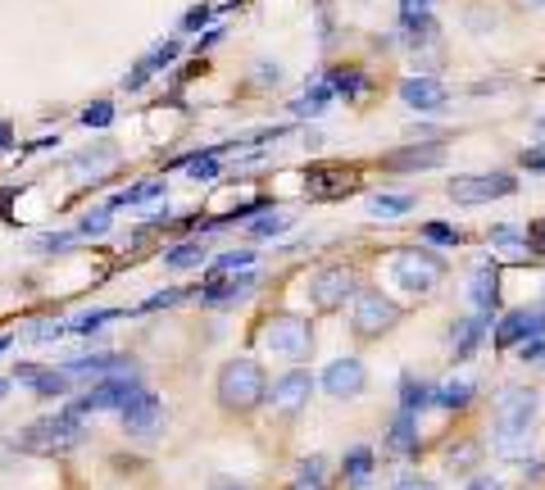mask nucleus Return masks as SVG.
I'll return each instance as SVG.
<instances>
[{"mask_svg":"<svg viewBox=\"0 0 545 490\" xmlns=\"http://www.w3.org/2000/svg\"><path fill=\"white\" fill-rule=\"evenodd\" d=\"M518 359H523V363H545V336H536V341H527Z\"/></svg>","mask_w":545,"mask_h":490,"instance_id":"obj_49","label":"nucleus"},{"mask_svg":"<svg viewBox=\"0 0 545 490\" xmlns=\"http://www.w3.org/2000/svg\"><path fill=\"white\" fill-rule=\"evenodd\" d=\"M382 164H387L391 173H423V168H441V164H446V146H441V141L405 146V150H391Z\"/></svg>","mask_w":545,"mask_h":490,"instance_id":"obj_17","label":"nucleus"},{"mask_svg":"<svg viewBox=\"0 0 545 490\" xmlns=\"http://www.w3.org/2000/svg\"><path fill=\"white\" fill-rule=\"evenodd\" d=\"M100 164H114V146H96V150H82L73 159V168H100Z\"/></svg>","mask_w":545,"mask_h":490,"instance_id":"obj_45","label":"nucleus"},{"mask_svg":"<svg viewBox=\"0 0 545 490\" xmlns=\"http://www.w3.org/2000/svg\"><path fill=\"white\" fill-rule=\"evenodd\" d=\"M82 123H87V128H109V123H114V105H109V100L87 105V109H82Z\"/></svg>","mask_w":545,"mask_h":490,"instance_id":"obj_43","label":"nucleus"},{"mask_svg":"<svg viewBox=\"0 0 545 490\" xmlns=\"http://www.w3.org/2000/svg\"><path fill=\"white\" fill-rule=\"evenodd\" d=\"M309 391H314V377H309L305 368H291V373H282L278 382H273V391H268V400H273V409H278V413H287V418H296V413L309 404Z\"/></svg>","mask_w":545,"mask_h":490,"instance_id":"obj_13","label":"nucleus"},{"mask_svg":"<svg viewBox=\"0 0 545 490\" xmlns=\"http://www.w3.org/2000/svg\"><path fill=\"white\" fill-rule=\"evenodd\" d=\"M32 250H41V255H69L73 232H41V236H32Z\"/></svg>","mask_w":545,"mask_h":490,"instance_id":"obj_36","label":"nucleus"},{"mask_svg":"<svg viewBox=\"0 0 545 490\" xmlns=\"http://www.w3.org/2000/svg\"><path fill=\"white\" fill-rule=\"evenodd\" d=\"M69 332V323H55V318H46V323H28L23 327V341H55V336H64Z\"/></svg>","mask_w":545,"mask_h":490,"instance_id":"obj_39","label":"nucleus"},{"mask_svg":"<svg viewBox=\"0 0 545 490\" xmlns=\"http://www.w3.org/2000/svg\"><path fill=\"white\" fill-rule=\"evenodd\" d=\"M287 227H291L287 214H259V218H250V236H278V232H287Z\"/></svg>","mask_w":545,"mask_h":490,"instance_id":"obj_40","label":"nucleus"},{"mask_svg":"<svg viewBox=\"0 0 545 490\" xmlns=\"http://www.w3.org/2000/svg\"><path fill=\"white\" fill-rule=\"evenodd\" d=\"M209 23V10L205 5H196V10H187V19H182V32H200Z\"/></svg>","mask_w":545,"mask_h":490,"instance_id":"obj_48","label":"nucleus"},{"mask_svg":"<svg viewBox=\"0 0 545 490\" xmlns=\"http://www.w3.org/2000/svg\"><path fill=\"white\" fill-rule=\"evenodd\" d=\"M5 395H10V382H5V377H0V400H5Z\"/></svg>","mask_w":545,"mask_h":490,"instance_id":"obj_56","label":"nucleus"},{"mask_svg":"<svg viewBox=\"0 0 545 490\" xmlns=\"http://www.w3.org/2000/svg\"><path fill=\"white\" fill-rule=\"evenodd\" d=\"M527 245H532V255H545V218H532L527 223V236H523Z\"/></svg>","mask_w":545,"mask_h":490,"instance_id":"obj_46","label":"nucleus"},{"mask_svg":"<svg viewBox=\"0 0 545 490\" xmlns=\"http://www.w3.org/2000/svg\"><path fill=\"white\" fill-rule=\"evenodd\" d=\"M109 223H114V209H96V214H87V218H82V227H78V232L82 236H105L109 232Z\"/></svg>","mask_w":545,"mask_h":490,"instance_id":"obj_41","label":"nucleus"},{"mask_svg":"<svg viewBox=\"0 0 545 490\" xmlns=\"http://www.w3.org/2000/svg\"><path fill=\"white\" fill-rule=\"evenodd\" d=\"M441 277H446V268H441V259L427 255V250H400L396 259H391V282H400V291L409 295H432L436 286H441Z\"/></svg>","mask_w":545,"mask_h":490,"instance_id":"obj_5","label":"nucleus"},{"mask_svg":"<svg viewBox=\"0 0 545 490\" xmlns=\"http://www.w3.org/2000/svg\"><path fill=\"white\" fill-rule=\"evenodd\" d=\"M214 490H246V486H214Z\"/></svg>","mask_w":545,"mask_h":490,"instance_id":"obj_59","label":"nucleus"},{"mask_svg":"<svg viewBox=\"0 0 545 490\" xmlns=\"http://www.w3.org/2000/svg\"><path fill=\"white\" fill-rule=\"evenodd\" d=\"M518 164H523L527 173H545V146H527L523 155H518Z\"/></svg>","mask_w":545,"mask_h":490,"instance_id":"obj_47","label":"nucleus"},{"mask_svg":"<svg viewBox=\"0 0 545 490\" xmlns=\"http://www.w3.org/2000/svg\"><path fill=\"white\" fill-rule=\"evenodd\" d=\"M486 241L496 245L500 255H509L514 259V264H527V241H523V232H518V227H509V223H500V227H491V232H486Z\"/></svg>","mask_w":545,"mask_h":490,"instance_id":"obj_28","label":"nucleus"},{"mask_svg":"<svg viewBox=\"0 0 545 490\" xmlns=\"http://www.w3.org/2000/svg\"><path fill=\"white\" fill-rule=\"evenodd\" d=\"M10 146H14V128L0 118V150H10Z\"/></svg>","mask_w":545,"mask_h":490,"instance_id":"obj_54","label":"nucleus"},{"mask_svg":"<svg viewBox=\"0 0 545 490\" xmlns=\"http://www.w3.org/2000/svg\"><path fill=\"white\" fill-rule=\"evenodd\" d=\"M178 168L191 177V182H214V177L223 173V168H218V155H214V150H200V155H187Z\"/></svg>","mask_w":545,"mask_h":490,"instance_id":"obj_32","label":"nucleus"},{"mask_svg":"<svg viewBox=\"0 0 545 490\" xmlns=\"http://www.w3.org/2000/svg\"><path fill=\"white\" fill-rule=\"evenodd\" d=\"M477 459H482V445H477V441H459V445H450V450H446L450 472H468Z\"/></svg>","mask_w":545,"mask_h":490,"instance_id":"obj_35","label":"nucleus"},{"mask_svg":"<svg viewBox=\"0 0 545 490\" xmlns=\"http://www.w3.org/2000/svg\"><path fill=\"white\" fill-rule=\"evenodd\" d=\"M0 350H10V336H0Z\"/></svg>","mask_w":545,"mask_h":490,"instance_id":"obj_58","label":"nucleus"},{"mask_svg":"<svg viewBox=\"0 0 545 490\" xmlns=\"http://www.w3.org/2000/svg\"><path fill=\"white\" fill-rule=\"evenodd\" d=\"M141 391L137 373H109V377H96V386H91L87 395H82L73 409L78 413H100V409H123V404L132 400V395Z\"/></svg>","mask_w":545,"mask_h":490,"instance_id":"obj_8","label":"nucleus"},{"mask_svg":"<svg viewBox=\"0 0 545 490\" xmlns=\"http://www.w3.org/2000/svg\"><path fill=\"white\" fill-rule=\"evenodd\" d=\"M400 100H405L409 109H418V114H441L446 100H450V91L436 78H405L400 82Z\"/></svg>","mask_w":545,"mask_h":490,"instance_id":"obj_18","label":"nucleus"},{"mask_svg":"<svg viewBox=\"0 0 545 490\" xmlns=\"http://www.w3.org/2000/svg\"><path fill=\"white\" fill-rule=\"evenodd\" d=\"M291 490H327V481H323V459H305L300 463V477H296V486Z\"/></svg>","mask_w":545,"mask_h":490,"instance_id":"obj_37","label":"nucleus"},{"mask_svg":"<svg viewBox=\"0 0 545 490\" xmlns=\"http://www.w3.org/2000/svg\"><path fill=\"white\" fill-rule=\"evenodd\" d=\"M355 273H350L346 264H332V268H318L314 277H309V304L314 309H323V314H332V309H346V300H355Z\"/></svg>","mask_w":545,"mask_h":490,"instance_id":"obj_7","label":"nucleus"},{"mask_svg":"<svg viewBox=\"0 0 545 490\" xmlns=\"http://www.w3.org/2000/svg\"><path fill=\"white\" fill-rule=\"evenodd\" d=\"M164 196V182H141V187H128L119 196L109 200V209H132V205H146V200H159Z\"/></svg>","mask_w":545,"mask_h":490,"instance_id":"obj_33","label":"nucleus"},{"mask_svg":"<svg viewBox=\"0 0 545 490\" xmlns=\"http://www.w3.org/2000/svg\"><path fill=\"white\" fill-rule=\"evenodd\" d=\"M14 382L28 386L32 395H41V400H60V395H69V382L73 377L64 373V368H41V363H19L14 368Z\"/></svg>","mask_w":545,"mask_h":490,"instance_id":"obj_14","label":"nucleus"},{"mask_svg":"<svg viewBox=\"0 0 545 490\" xmlns=\"http://www.w3.org/2000/svg\"><path fill=\"white\" fill-rule=\"evenodd\" d=\"M396 490H441V486L427 477H405V481H396Z\"/></svg>","mask_w":545,"mask_h":490,"instance_id":"obj_52","label":"nucleus"},{"mask_svg":"<svg viewBox=\"0 0 545 490\" xmlns=\"http://www.w3.org/2000/svg\"><path fill=\"white\" fill-rule=\"evenodd\" d=\"M250 264H255V250H228V255L214 259V277L237 273V268H250Z\"/></svg>","mask_w":545,"mask_h":490,"instance_id":"obj_38","label":"nucleus"},{"mask_svg":"<svg viewBox=\"0 0 545 490\" xmlns=\"http://www.w3.org/2000/svg\"><path fill=\"white\" fill-rule=\"evenodd\" d=\"M477 400V382L473 377H450V382L436 386V404L441 409H464V404Z\"/></svg>","mask_w":545,"mask_h":490,"instance_id":"obj_27","label":"nucleus"},{"mask_svg":"<svg viewBox=\"0 0 545 490\" xmlns=\"http://www.w3.org/2000/svg\"><path fill=\"white\" fill-rule=\"evenodd\" d=\"M536 132H545V114H541V118H536Z\"/></svg>","mask_w":545,"mask_h":490,"instance_id":"obj_57","label":"nucleus"},{"mask_svg":"<svg viewBox=\"0 0 545 490\" xmlns=\"http://www.w3.org/2000/svg\"><path fill=\"white\" fill-rule=\"evenodd\" d=\"M178 300H182V291H155L141 309H164V304H178Z\"/></svg>","mask_w":545,"mask_h":490,"instance_id":"obj_51","label":"nucleus"},{"mask_svg":"<svg viewBox=\"0 0 545 490\" xmlns=\"http://www.w3.org/2000/svg\"><path fill=\"white\" fill-rule=\"evenodd\" d=\"M468 304H473L482 318H491L496 314V304H500V268L491 264V259H482V264L468 273Z\"/></svg>","mask_w":545,"mask_h":490,"instance_id":"obj_15","label":"nucleus"},{"mask_svg":"<svg viewBox=\"0 0 545 490\" xmlns=\"http://www.w3.org/2000/svg\"><path fill=\"white\" fill-rule=\"evenodd\" d=\"M482 332H486V318H482V314H477V318H459L455 332H450V350H455V363L473 359L477 345H482Z\"/></svg>","mask_w":545,"mask_h":490,"instance_id":"obj_24","label":"nucleus"},{"mask_svg":"<svg viewBox=\"0 0 545 490\" xmlns=\"http://www.w3.org/2000/svg\"><path fill=\"white\" fill-rule=\"evenodd\" d=\"M400 323V304L382 291H355L350 300V332L373 341V336H387Z\"/></svg>","mask_w":545,"mask_h":490,"instance_id":"obj_4","label":"nucleus"},{"mask_svg":"<svg viewBox=\"0 0 545 490\" xmlns=\"http://www.w3.org/2000/svg\"><path fill=\"white\" fill-rule=\"evenodd\" d=\"M250 286H255V273H241V277H214V282L200 291V300L205 304H232V300H241V295H250Z\"/></svg>","mask_w":545,"mask_h":490,"instance_id":"obj_23","label":"nucleus"},{"mask_svg":"<svg viewBox=\"0 0 545 490\" xmlns=\"http://www.w3.org/2000/svg\"><path fill=\"white\" fill-rule=\"evenodd\" d=\"M332 96H337V91H332V82L314 78L296 100H291V114H296V118H323L327 105H332Z\"/></svg>","mask_w":545,"mask_h":490,"instance_id":"obj_21","label":"nucleus"},{"mask_svg":"<svg viewBox=\"0 0 545 490\" xmlns=\"http://www.w3.org/2000/svg\"><path fill=\"white\" fill-rule=\"evenodd\" d=\"M114 318H123L119 309H87V314L69 318V332H78V336H87V332H100V327H105V323H114Z\"/></svg>","mask_w":545,"mask_h":490,"instance_id":"obj_34","label":"nucleus"},{"mask_svg":"<svg viewBox=\"0 0 545 490\" xmlns=\"http://www.w3.org/2000/svg\"><path fill=\"white\" fill-rule=\"evenodd\" d=\"M119 413H123V432L128 436H155L159 427H164V400H159L155 391H146V386H141Z\"/></svg>","mask_w":545,"mask_h":490,"instance_id":"obj_10","label":"nucleus"},{"mask_svg":"<svg viewBox=\"0 0 545 490\" xmlns=\"http://www.w3.org/2000/svg\"><path fill=\"white\" fill-rule=\"evenodd\" d=\"M427 404H436V386L423 382V377H400V409L405 413H423Z\"/></svg>","mask_w":545,"mask_h":490,"instance_id":"obj_26","label":"nucleus"},{"mask_svg":"<svg viewBox=\"0 0 545 490\" xmlns=\"http://www.w3.org/2000/svg\"><path fill=\"white\" fill-rule=\"evenodd\" d=\"M164 264L169 268H200V264H209V241L205 236H200V241H182L178 250H169V255H164Z\"/></svg>","mask_w":545,"mask_h":490,"instance_id":"obj_31","label":"nucleus"},{"mask_svg":"<svg viewBox=\"0 0 545 490\" xmlns=\"http://www.w3.org/2000/svg\"><path fill=\"white\" fill-rule=\"evenodd\" d=\"M87 427H82V413L78 409H64V413H50V418L28 422L19 432V450L23 454H41V459H55V454H69L82 445Z\"/></svg>","mask_w":545,"mask_h":490,"instance_id":"obj_1","label":"nucleus"},{"mask_svg":"<svg viewBox=\"0 0 545 490\" xmlns=\"http://www.w3.org/2000/svg\"><path fill=\"white\" fill-rule=\"evenodd\" d=\"M518 191V177L514 173H459L446 182V196L455 205H486V200H500V196H514Z\"/></svg>","mask_w":545,"mask_h":490,"instance_id":"obj_6","label":"nucleus"},{"mask_svg":"<svg viewBox=\"0 0 545 490\" xmlns=\"http://www.w3.org/2000/svg\"><path fill=\"white\" fill-rule=\"evenodd\" d=\"M423 241H436V245H459L464 236H459V227H450V223H423Z\"/></svg>","mask_w":545,"mask_h":490,"instance_id":"obj_42","label":"nucleus"},{"mask_svg":"<svg viewBox=\"0 0 545 490\" xmlns=\"http://www.w3.org/2000/svg\"><path fill=\"white\" fill-rule=\"evenodd\" d=\"M350 191H359V168L350 164H318L305 177L309 200H337V196H350Z\"/></svg>","mask_w":545,"mask_h":490,"instance_id":"obj_9","label":"nucleus"},{"mask_svg":"<svg viewBox=\"0 0 545 490\" xmlns=\"http://www.w3.org/2000/svg\"><path fill=\"white\" fill-rule=\"evenodd\" d=\"M387 445H391L396 454H409V459H414L418 445H423V441H418V422H414V413H400L396 427H391V436H387Z\"/></svg>","mask_w":545,"mask_h":490,"instance_id":"obj_30","label":"nucleus"},{"mask_svg":"<svg viewBox=\"0 0 545 490\" xmlns=\"http://www.w3.org/2000/svg\"><path fill=\"white\" fill-rule=\"evenodd\" d=\"M259 341H264V350H273L278 359H309L314 354V323L300 314H278V318H268L264 332H259Z\"/></svg>","mask_w":545,"mask_h":490,"instance_id":"obj_3","label":"nucleus"},{"mask_svg":"<svg viewBox=\"0 0 545 490\" xmlns=\"http://www.w3.org/2000/svg\"><path fill=\"white\" fill-rule=\"evenodd\" d=\"M523 5H545V0H523Z\"/></svg>","mask_w":545,"mask_h":490,"instance_id":"obj_60","label":"nucleus"},{"mask_svg":"<svg viewBox=\"0 0 545 490\" xmlns=\"http://www.w3.org/2000/svg\"><path fill=\"white\" fill-rule=\"evenodd\" d=\"M527 450H532V422H496L491 454H500V459H527Z\"/></svg>","mask_w":545,"mask_h":490,"instance_id":"obj_19","label":"nucleus"},{"mask_svg":"<svg viewBox=\"0 0 545 490\" xmlns=\"http://www.w3.org/2000/svg\"><path fill=\"white\" fill-rule=\"evenodd\" d=\"M327 82H332V91H341V96H359V91H364V73H332V78H327Z\"/></svg>","mask_w":545,"mask_h":490,"instance_id":"obj_44","label":"nucleus"},{"mask_svg":"<svg viewBox=\"0 0 545 490\" xmlns=\"http://www.w3.org/2000/svg\"><path fill=\"white\" fill-rule=\"evenodd\" d=\"M278 78H282V69H278V64L268 69V59H264V69H259V82H278Z\"/></svg>","mask_w":545,"mask_h":490,"instance_id":"obj_55","label":"nucleus"},{"mask_svg":"<svg viewBox=\"0 0 545 490\" xmlns=\"http://www.w3.org/2000/svg\"><path fill=\"white\" fill-rule=\"evenodd\" d=\"M545 332V314L541 309H514V314L500 318L496 327V350H514V345H527Z\"/></svg>","mask_w":545,"mask_h":490,"instance_id":"obj_12","label":"nucleus"},{"mask_svg":"<svg viewBox=\"0 0 545 490\" xmlns=\"http://www.w3.org/2000/svg\"><path fill=\"white\" fill-rule=\"evenodd\" d=\"M468 490H505V486H500V477H491V472H486V477L468 481Z\"/></svg>","mask_w":545,"mask_h":490,"instance_id":"obj_53","label":"nucleus"},{"mask_svg":"<svg viewBox=\"0 0 545 490\" xmlns=\"http://www.w3.org/2000/svg\"><path fill=\"white\" fill-rule=\"evenodd\" d=\"M364 386H368V373H364V363H359L355 354L332 359L323 368V391L337 395V400H355V395H364Z\"/></svg>","mask_w":545,"mask_h":490,"instance_id":"obj_11","label":"nucleus"},{"mask_svg":"<svg viewBox=\"0 0 545 490\" xmlns=\"http://www.w3.org/2000/svg\"><path fill=\"white\" fill-rule=\"evenodd\" d=\"M427 5H432V0H400V19H423L427 14Z\"/></svg>","mask_w":545,"mask_h":490,"instance_id":"obj_50","label":"nucleus"},{"mask_svg":"<svg viewBox=\"0 0 545 490\" xmlns=\"http://www.w3.org/2000/svg\"><path fill=\"white\" fill-rule=\"evenodd\" d=\"M264 400H268V382L255 359H228L218 368V404L228 413H250Z\"/></svg>","mask_w":545,"mask_h":490,"instance_id":"obj_2","label":"nucleus"},{"mask_svg":"<svg viewBox=\"0 0 545 490\" xmlns=\"http://www.w3.org/2000/svg\"><path fill=\"white\" fill-rule=\"evenodd\" d=\"M173 59H178V41H164V46H155V50H150V55H146V59H141V64H137V69H132L128 78H123V87H128V91L146 87V78H150V73L169 69Z\"/></svg>","mask_w":545,"mask_h":490,"instance_id":"obj_22","label":"nucleus"},{"mask_svg":"<svg viewBox=\"0 0 545 490\" xmlns=\"http://www.w3.org/2000/svg\"><path fill=\"white\" fill-rule=\"evenodd\" d=\"M491 409H496V422H532L541 409V391L536 386H505V391H496Z\"/></svg>","mask_w":545,"mask_h":490,"instance_id":"obj_16","label":"nucleus"},{"mask_svg":"<svg viewBox=\"0 0 545 490\" xmlns=\"http://www.w3.org/2000/svg\"><path fill=\"white\" fill-rule=\"evenodd\" d=\"M409 209H418L414 196H405V191H377V196H368V214L373 218H405Z\"/></svg>","mask_w":545,"mask_h":490,"instance_id":"obj_25","label":"nucleus"},{"mask_svg":"<svg viewBox=\"0 0 545 490\" xmlns=\"http://www.w3.org/2000/svg\"><path fill=\"white\" fill-rule=\"evenodd\" d=\"M64 373L69 377H109V373H137L123 354H109V350H100V354H78V359H69L64 363Z\"/></svg>","mask_w":545,"mask_h":490,"instance_id":"obj_20","label":"nucleus"},{"mask_svg":"<svg viewBox=\"0 0 545 490\" xmlns=\"http://www.w3.org/2000/svg\"><path fill=\"white\" fill-rule=\"evenodd\" d=\"M341 472H346L350 490H364L368 477H373V450H368V445H355V450L346 454V463H341Z\"/></svg>","mask_w":545,"mask_h":490,"instance_id":"obj_29","label":"nucleus"}]
</instances>
